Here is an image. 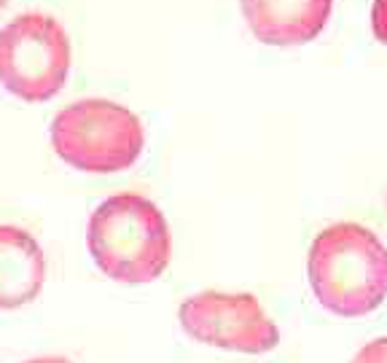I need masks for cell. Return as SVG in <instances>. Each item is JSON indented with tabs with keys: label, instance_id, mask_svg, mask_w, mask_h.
Here are the masks:
<instances>
[{
	"label": "cell",
	"instance_id": "cell-1",
	"mask_svg": "<svg viewBox=\"0 0 387 363\" xmlns=\"http://www.w3.org/2000/svg\"><path fill=\"white\" fill-rule=\"evenodd\" d=\"M86 248L97 269L121 286H145L164 275L173 258V234L156 202L140 194H116L95 208Z\"/></svg>",
	"mask_w": 387,
	"mask_h": 363
},
{
	"label": "cell",
	"instance_id": "cell-2",
	"mask_svg": "<svg viewBox=\"0 0 387 363\" xmlns=\"http://www.w3.org/2000/svg\"><path fill=\"white\" fill-rule=\"evenodd\" d=\"M317 301L339 318H363L387 299V248L360 223H334L315 237L307 258Z\"/></svg>",
	"mask_w": 387,
	"mask_h": 363
},
{
	"label": "cell",
	"instance_id": "cell-3",
	"mask_svg": "<svg viewBox=\"0 0 387 363\" xmlns=\"http://www.w3.org/2000/svg\"><path fill=\"white\" fill-rule=\"evenodd\" d=\"M51 145L73 170L108 175L129 170L140 159L145 129L129 108L105 97H86L54 116Z\"/></svg>",
	"mask_w": 387,
	"mask_h": 363
},
{
	"label": "cell",
	"instance_id": "cell-4",
	"mask_svg": "<svg viewBox=\"0 0 387 363\" xmlns=\"http://www.w3.org/2000/svg\"><path fill=\"white\" fill-rule=\"evenodd\" d=\"M71 75V38L49 14H22L0 30V84L25 103L57 97Z\"/></svg>",
	"mask_w": 387,
	"mask_h": 363
},
{
	"label": "cell",
	"instance_id": "cell-5",
	"mask_svg": "<svg viewBox=\"0 0 387 363\" xmlns=\"http://www.w3.org/2000/svg\"><path fill=\"white\" fill-rule=\"evenodd\" d=\"M177 321L194 342L218 350L261 355L280 345V328L245 290H199L180 304Z\"/></svg>",
	"mask_w": 387,
	"mask_h": 363
},
{
	"label": "cell",
	"instance_id": "cell-6",
	"mask_svg": "<svg viewBox=\"0 0 387 363\" xmlns=\"http://www.w3.org/2000/svg\"><path fill=\"white\" fill-rule=\"evenodd\" d=\"M250 33L269 46L315 40L331 19L334 0H240Z\"/></svg>",
	"mask_w": 387,
	"mask_h": 363
},
{
	"label": "cell",
	"instance_id": "cell-7",
	"mask_svg": "<svg viewBox=\"0 0 387 363\" xmlns=\"http://www.w3.org/2000/svg\"><path fill=\"white\" fill-rule=\"evenodd\" d=\"M46 286V253L22 226H0V310L33 304Z\"/></svg>",
	"mask_w": 387,
	"mask_h": 363
},
{
	"label": "cell",
	"instance_id": "cell-8",
	"mask_svg": "<svg viewBox=\"0 0 387 363\" xmlns=\"http://www.w3.org/2000/svg\"><path fill=\"white\" fill-rule=\"evenodd\" d=\"M350 363H387V336H377L366 342Z\"/></svg>",
	"mask_w": 387,
	"mask_h": 363
},
{
	"label": "cell",
	"instance_id": "cell-9",
	"mask_svg": "<svg viewBox=\"0 0 387 363\" xmlns=\"http://www.w3.org/2000/svg\"><path fill=\"white\" fill-rule=\"evenodd\" d=\"M371 27H374L377 40L387 46V0H374V8H371Z\"/></svg>",
	"mask_w": 387,
	"mask_h": 363
},
{
	"label": "cell",
	"instance_id": "cell-10",
	"mask_svg": "<svg viewBox=\"0 0 387 363\" xmlns=\"http://www.w3.org/2000/svg\"><path fill=\"white\" fill-rule=\"evenodd\" d=\"M22 363H73V361L65 358V355H40V358H30V361H22Z\"/></svg>",
	"mask_w": 387,
	"mask_h": 363
},
{
	"label": "cell",
	"instance_id": "cell-11",
	"mask_svg": "<svg viewBox=\"0 0 387 363\" xmlns=\"http://www.w3.org/2000/svg\"><path fill=\"white\" fill-rule=\"evenodd\" d=\"M5 3H8V0H0V11H3V8H5Z\"/></svg>",
	"mask_w": 387,
	"mask_h": 363
}]
</instances>
